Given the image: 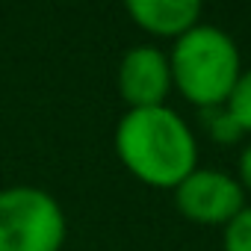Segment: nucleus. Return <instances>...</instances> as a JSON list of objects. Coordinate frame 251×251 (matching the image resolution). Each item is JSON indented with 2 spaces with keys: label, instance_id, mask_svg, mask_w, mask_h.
I'll list each match as a JSON object with an SVG mask.
<instances>
[{
  "label": "nucleus",
  "instance_id": "f257e3e1",
  "mask_svg": "<svg viewBox=\"0 0 251 251\" xmlns=\"http://www.w3.org/2000/svg\"><path fill=\"white\" fill-rule=\"evenodd\" d=\"M115 151L133 177L160 189H175L198 169V142L169 106L127 109L115 127Z\"/></svg>",
  "mask_w": 251,
  "mask_h": 251
},
{
  "label": "nucleus",
  "instance_id": "f03ea898",
  "mask_svg": "<svg viewBox=\"0 0 251 251\" xmlns=\"http://www.w3.org/2000/svg\"><path fill=\"white\" fill-rule=\"evenodd\" d=\"M169 68L172 86H177L189 103L207 109L227 100L236 77L242 74V59L236 42L225 30L213 24H198L175 42L169 53Z\"/></svg>",
  "mask_w": 251,
  "mask_h": 251
},
{
  "label": "nucleus",
  "instance_id": "7ed1b4c3",
  "mask_svg": "<svg viewBox=\"0 0 251 251\" xmlns=\"http://www.w3.org/2000/svg\"><path fill=\"white\" fill-rule=\"evenodd\" d=\"M65 213L53 195L36 186L0 189V251H59Z\"/></svg>",
  "mask_w": 251,
  "mask_h": 251
},
{
  "label": "nucleus",
  "instance_id": "20e7f679",
  "mask_svg": "<svg viewBox=\"0 0 251 251\" xmlns=\"http://www.w3.org/2000/svg\"><path fill=\"white\" fill-rule=\"evenodd\" d=\"M177 210L198 225H227L245 207V189L227 172L195 169L175 186Z\"/></svg>",
  "mask_w": 251,
  "mask_h": 251
},
{
  "label": "nucleus",
  "instance_id": "39448f33",
  "mask_svg": "<svg viewBox=\"0 0 251 251\" xmlns=\"http://www.w3.org/2000/svg\"><path fill=\"white\" fill-rule=\"evenodd\" d=\"M172 89L169 56L154 45L130 48L118 65V92L130 109L166 106V95Z\"/></svg>",
  "mask_w": 251,
  "mask_h": 251
},
{
  "label": "nucleus",
  "instance_id": "423d86ee",
  "mask_svg": "<svg viewBox=\"0 0 251 251\" xmlns=\"http://www.w3.org/2000/svg\"><path fill=\"white\" fill-rule=\"evenodd\" d=\"M127 12L142 30L172 39H180L201 21L198 0H130Z\"/></svg>",
  "mask_w": 251,
  "mask_h": 251
},
{
  "label": "nucleus",
  "instance_id": "0eeeda50",
  "mask_svg": "<svg viewBox=\"0 0 251 251\" xmlns=\"http://www.w3.org/2000/svg\"><path fill=\"white\" fill-rule=\"evenodd\" d=\"M201 124H204L207 136H213L219 145H233L239 136H245V133L239 130V124L233 121V115L227 112L225 103H222V106H207V109H201Z\"/></svg>",
  "mask_w": 251,
  "mask_h": 251
},
{
  "label": "nucleus",
  "instance_id": "6e6552de",
  "mask_svg": "<svg viewBox=\"0 0 251 251\" xmlns=\"http://www.w3.org/2000/svg\"><path fill=\"white\" fill-rule=\"evenodd\" d=\"M225 106L233 115V121L239 124V130L251 133V68H242V74L236 77V83L225 100Z\"/></svg>",
  "mask_w": 251,
  "mask_h": 251
},
{
  "label": "nucleus",
  "instance_id": "1a4fd4ad",
  "mask_svg": "<svg viewBox=\"0 0 251 251\" xmlns=\"http://www.w3.org/2000/svg\"><path fill=\"white\" fill-rule=\"evenodd\" d=\"M225 251H251V207H242L225 225Z\"/></svg>",
  "mask_w": 251,
  "mask_h": 251
},
{
  "label": "nucleus",
  "instance_id": "9d476101",
  "mask_svg": "<svg viewBox=\"0 0 251 251\" xmlns=\"http://www.w3.org/2000/svg\"><path fill=\"white\" fill-rule=\"evenodd\" d=\"M239 186L251 192V142L239 154Z\"/></svg>",
  "mask_w": 251,
  "mask_h": 251
}]
</instances>
